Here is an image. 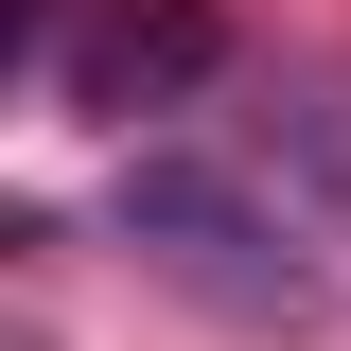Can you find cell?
I'll use <instances>...</instances> for the list:
<instances>
[{
    "mask_svg": "<svg viewBox=\"0 0 351 351\" xmlns=\"http://www.w3.org/2000/svg\"><path fill=\"white\" fill-rule=\"evenodd\" d=\"M123 246H141V281H176V299L228 316V334H334V263H316V228L281 211L263 176L193 158V141L123 158Z\"/></svg>",
    "mask_w": 351,
    "mask_h": 351,
    "instance_id": "6da1fadb",
    "label": "cell"
},
{
    "mask_svg": "<svg viewBox=\"0 0 351 351\" xmlns=\"http://www.w3.org/2000/svg\"><path fill=\"white\" fill-rule=\"evenodd\" d=\"M211 18L193 0H123V18H71L53 36V106H88V123H123V106H176V88H211Z\"/></svg>",
    "mask_w": 351,
    "mask_h": 351,
    "instance_id": "7a4b0ae2",
    "label": "cell"
},
{
    "mask_svg": "<svg viewBox=\"0 0 351 351\" xmlns=\"http://www.w3.org/2000/svg\"><path fill=\"white\" fill-rule=\"evenodd\" d=\"M281 141H299V176L351 211V88H334V71H299V88H281Z\"/></svg>",
    "mask_w": 351,
    "mask_h": 351,
    "instance_id": "3957f363",
    "label": "cell"
}]
</instances>
